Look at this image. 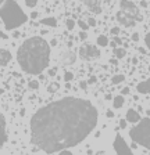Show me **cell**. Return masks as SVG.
<instances>
[{"mask_svg": "<svg viewBox=\"0 0 150 155\" xmlns=\"http://www.w3.org/2000/svg\"><path fill=\"white\" fill-rule=\"evenodd\" d=\"M0 38H2V39H7V35L4 32H2V31H0Z\"/></svg>", "mask_w": 150, "mask_h": 155, "instance_id": "obj_40", "label": "cell"}, {"mask_svg": "<svg viewBox=\"0 0 150 155\" xmlns=\"http://www.w3.org/2000/svg\"><path fill=\"white\" fill-rule=\"evenodd\" d=\"M2 4H3V2H0V6H2Z\"/></svg>", "mask_w": 150, "mask_h": 155, "instance_id": "obj_46", "label": "cell"}, {"mask_svg": "<svg viewBox=\"0 0 150 155\" xmlns=\"http://www.w3.org/2000/svg\"><path fill=\"white\" fill-rule=\"evenodd\" d=\"M57 75V68H50L49 69V76H56Z\"/></svg>", "mask_w": 150, "mask_h": 155, "instance_id": "obj_31", "label": "cell"}, {"mask_svg": "<svg viewBox=\"0 0 150 155\" xmlns=\"http://www.w3.org/2000/svg\"><path fill=\"white\" fill-rule=\"evenodd\" d=\"M131 93V90H129V87H124L122 90H121V96H127V94H129Z\"/></svg>", "mask_w": 150, "mask_h": 155, "instance_id": "obj_30", "label": "cell"}, {"mask_svg": "<svg viewBox=\"0 0 150 155\" xmlns=\"http://www.w3.org/2000/svg\"><path fill=\"white\" fill-rule=\"evenodd\" d=\"M75 25H77V22H75L74 19H71V18H68L67 21H65V26H67V29H68V31H74Z\"/></svg>", "mask_w": 150, "mask_h": 155, "instance_id": "obj_21", "label": "cell"}, {"mask_svg": "<svg viewBox=\"0 0 150 155\" xmlns=\"http://www.w3.org/2000/svg\"><path fill=\"white\" fill-rule=\"evenodd\" d=\"M129 137L134 143L150 150V118L140 119V123L135 125L129 130Z\"/></svg>", "mask_w": 150, "mask_h": 155, "instance_id": "obj_4", "label": "cell"}, {"mask_svg": "<svg viewBox=\"0 0 150 155\" xmlns=\"http://www.w3.org/2000/svg\"><path fill=\"white\" fill-rule=\"evenodd\" d=\"M0 19L7 31H14L28 21V15L17 2H3L0 6Z\"/></svg>", "mask_w": 150, "mask_h": 155, "instance_id": "obj_3", "label": "cell"}, {"mask_svg": "<svg viewBox=\"0 0 150 155\" xmlns=\"http://www.w3.org/2000/svg\"><path fill=\"white\" fill-rule=\"evenodd\" d=\"M38 15H39V13H38V11H32V13H31V18H38Z\"/></svg>", "mask_w": 150, "mask_h": 155, "instance_id": "obj_38", "label": "cell"}, {"mask_svg": "<svg viewBox=\"0 0 150 155\" xmlns=\"http://www.w3.org/2000/svg\"><path fill=\"white\" fill-rule=\"evenodd\" d=\"M114 55L118 60H121V58H124L125 55H127V50L122 47H117V48H114Z\"/></svg>", "mask_w": 150, "mask_h": 155, "instance_id": "obj_18", "label": "cell"}, {"mask_svg": "<svg viewBox=\"0 0 150 155\" xmlns=\"http://www.w3.org/2000/svg\"><path fill=\"white\" fill-rule=\"evenodd\" d=\"M86 24H88L89 26H96V19L93 18V17H90V18H88V21H86Z\"/></svg>", "mask_w": 150, "mask_h": 155, "instance_id": "obj_26", "label": "cell"}, {"mask_svg": "<svg viewBox=\"0 0 150 155\" xmlns=\"http://www.w3.org/2000/svg\"><path fill=\"white\" fill-rule=\"evenodd\" d=\"M140 6H142V7H147V6H149V3H147V2H140Z\"/></svg>", "mask_w": 150, "mask_h": 155, "instance_id": "obj_39", "label": "cell"}, {"mask_svg": "<svg viewBox=\"0 0 150 155\" xmlns=\"http://www.w3.org/2000/svg\"><path fill=\"white\" fill-rule=\"evenodd\" d=\"M146 115H147V116H149V118H150V108H149V110L146 111Z\"/></svg>", "mask_w": 150, "mask_h": 155, "instance_id": "obj_45", "label": "cell"}, {"mask_svg": "<svg viewBox=\"0 0 150 155\" xmlns=\"http://www.w3.org/2000/svg\"><path fill=\"white\" fill-rule=\"evenodd\" d=\"M113 147H114L115 154L117 155H134L132 151H131V148L128 147L127 141H125V140L122 139V136H120V134H117L114 137Z\"/></svg>", "mask_w": 150, "mask_h": 155, "instance_id": "obj_7", "label": "cell"}, {"mask_svg": "<svg viewBox=\"0 0 150 155\" xmlns=\"http://www.w3.org/2000/svg\"><path fill=\"white\" fill-rule=\"evenodd\" d=\"M99 112L85 98L64 97L36 111L31 118V141L46 154L78 145L95 130Z\"/></svg>", "mask_w": 150, "mask_h": 155, "instance_id": "obj_1", "label": "cell"}, {"mask_svg": "<svg viewBox=\"0 0 150 155\" xmlns=\"http://www.w3.org/2000/svg\"><path fill=\"white\" fill-rule=\"evenodd\" d=\"M136 90H138V93H140V94H149L150 93V78L143 82H140V83H138Z\"/></svg>", "mask_w": 150, "mask_h": 155, "instance_id": "obj_12", "label": "cell"}, {"mask_svg": "<svg viewBox=\"0 0 150 155\" xmlns=\"http://www.w3.org/2000/svg\"><path fill=\"white\" fill-rule=\"evenodd\" d=\"M17 61L20 68L26 74H42L50 61V45L40 36L26 39L18 47Z\"/></svg>", "mask_w": 150, "mask_h": 155, "instance_id": "obj_2", "label": "cell"}, {"mask_svg": "<svg viewBox=\"0 0 150 155\" xmlns=\"http://www.w3.org/2000/svg\"><path fill=\"white\" fill-rule=\"evenodd\" d=\"M125 104V98L124 96H121V94H118V96L113 97V107H114L115 110H120V108H122Z\"/></svg>", "mask_w": 150, "mask_h": 155, "instance_id": "obj_14", "label": "cell"}, {"mask_svg": "<svg viewBox=\"0 0 150 155\" xmlns=\"http://www.w3.org/2000/svg\"><path fill=\"white\" fill-rule=\"evenodd\" d=\"M96 43H97L99 47H107V46L110 45V42H108V39L106 35H99L97 39H96Z\"/></svg>", "mask_w": 150, "mask_h": 155, "instance_id": "obj_16", "label": "cell"}, {"mask_svg": "<svg viewBox=\"0 0 150 155\" xmlns=\"http://www.w3.org/2000/svg\"><path fill=\"white\" fill-rule=\"evenodd\" d=\"M63 79H64V81L68 83V82H71L72 79H74V74H72V72H70V71H67L64 74V78H63Z\"/></svg>", "mask_w": 150, "mask_h": 155, "instance_id": "obj_23", "label": "cell"}, {"mask_svg": "<svg viewBox=\"0 0 150 155\" xmlns=\"http://www.w3.org/2000/svg\"><path fill=\"white\" fill-rule=\"evenodd\" d=\"M145 45H146V47L150 50V32H147L146 36H145Z\"/></svg>", "mask_w": 150, "mask_h": 155, "instance_id": "obj_25", "label": "cell"}, {"mask_svg": "<svg viewBox=\"0 0 150 155\" xmlns=\"http://www.w3.org/2000/svg\"><path fill=\"white\" fill-rule=\"evenodd\" d=\"M11 58H13V55H11L10 50H7V48H0V67L9 65L11 61Z\"/></svg>", "mask_w": 150, "mask_h": 155, "instance_id": "obj_10", "label": "cell"}, {"mask_svg": "<svg viewBox=\"0 0 150 155\" xmlns=\"http://www.w3.org/2000/svg\"><path fill=\"white\" fill-rule=\"evenodd\" d=\"M40 24L45 26H52V28H56L57 26V19L54 17H46V18L40 19Z\"/></svg>", "mask_w": 150, "mask_h": 155, "instance_id": "obj_15", "label": "cell"}, {"mask_svg": "<svg viewBox=\"0 0 150 155\" xmlns=\"http://www.w3.org/2000/svg\"><path fill=\"white\" fill-rule=\"evenodd\" d=\"M25 6L28 8H33V7L38 6V2L36 0H25Z\"/></svg>", "mask_w": 150, "mask_h": 155, "instance_id": "obj_24", "label": "cell"}, {"mask_svg": "<svg viewBox=\"0 0 150 155\" xmlns=\"http://www.w3.org/2000/svg\"><path fill=\"white\" fill-rule=\"evenodd\" d=\"M79 89H81V90H86V89H88V82H85V81L79 82Z\"/></svg>", "mask_w": 150, "mask_h": 155, "instance_id": "obj_27", "label": "cell"}, {"mask_svg": "<svg viewBox=\"0 0 150 155\" xmlns=\"http://www.w3.org/2000/svg\"><path fill=\"white\" fill-rule=\"evenodd\" d=\"M138 148V145H136V143H134V144H132V150H136Z\"/></svg>", "mask_w": 150, "mask_h": 155, "instance_id": "obj_43", "label": "cell"}, {"mask_svg": "<svg viewBox=\"0 0 150 155\" xmlns=\"http://www.w3.org/2000/svg\"><path fill=\"white\" fill-rule=\"evenodd\" d=\"M78 54L84 61H95V60L100 58L101 51L97 46L90 45V43H84V45L79 47Z\"/></svg>", "mask_w": 150, "mask_h": 155, "instance_id": "obj_5", "label": "cell"}, {"mask_svg": "<svg viewBox=\"0 0 150 155\" xmlns=\"http://www.w3.org/2000/svg\"><path fill=\"white\" fill-rule=\"evenodd\" d=\"M120 11H122V13L127 14V15L131 17V18H134L135 21L142 19L139 17V10H138L136 4H135L134 2H127V0L120 2Z\"/></svg>", "mask_w": 150, "mask_h": 155, "instance_id": "obj_6", "label": "cell"}, {"mask_svg": "<svg viewBox=\"0 0 150 155\" xmlns=\"http://www.w3.org/2000/svg\"><path fill=\"white\" fill-rule=\"evenodd\" d=\"M59 89H60V84L57 83V82H52V83L47 86V91H49V93H56Z\"/></svg>", "mask_w": 150, "mask_h": 155, "instance_id": "obj_19", "label": "cell"}, {"mask_svg": "<svg viewBox=\"0 0 150 155\" xmlns=\"http://www.w3.org/2000/svg\"><path fill=\"white\" fill-rule=\"evenodd\" d=\"M118 33H120V28H118V26H114V28H111V35L117 36Z\"/></svg>", "mask_w": 150, "mask_h": 155, "instance_id": "obj_29", "label": "cell"}, {"mask_svg": "<svg viewBox=\"0 0 150 155\" xmlns=\"http://www.w3.org/2000/svg\"><path fill=\"white\" fill-rule=\"evenodd\" d=\"M106 116H107V118H114V112H113V110L106 111Z\"/></svg>", "mask_w": 150, "mask_h": 155, "instance_id": "obj_35", "label": "cell"}, {"mask_svg": "<svg viewBox=\"0 0 150 155\" xmlns=\"http://www.w3.org/2000/svg\"><path fill=\"white\" fill-rule=\"evenodd\" d=\"M96 82V76H90L89 78V81H88V84H93Z\"/></svg>", "mask_w": 150, "mask_h": 155, "instance_id": "obj_37", "label": "cell"}, {"mask_svg": "<svg viewBox=\"0 0 150 155\" xmlns=\"http://www.w3.org/2000/svg\"><path fill=\"white\" fill-rule=\"evenodd\" d=\"M28 86H29V89H31V90H38V89H39V82H38V81H35V79H33V81H29V83H28Z\"/></svg>", "mask_w": 150, "mask_h": 155, "instance_id": "obj_22", "label": "cell"}, {"mask_svg": "<svg viewBox=\"0 0 150 155\" xmlns=\"http://www.w3.org/2000/svg\"><path fill=\"white\" fill-rule=\"evenodd\" d=\"M77 25L82 29V32H86V31L89 29V25L86 24V21H84V19H79L78 22H77Z\"/></svg>", "mask_w": 150, "mask_h": 155, "instance_id": "obj_20", "label": "cell"}, {"mask_svg": "<svg viewBox=\"0 0 150 155\" xmlns=\"http://www.w3.org/2000/svg\"><path fill=\"white\" fill-rule=\"evenodd\" d=\"M59 61L61 65H74L75 61H77V55H75V53H72L71 50H64V51L60 53V58Z\"/></svg>", "mask_w": 150, "mask_h": 155, "instance_id": "obj_8", "label": "cell"}, {"mask_svg": "<svg viewBox=\"0 0 150 155\" xmlns=\"http://www.w3.org/2000/svg\"><path fill=\"white\" fill-rule=\"evenodd\" d=\"M113 42H114L115 43V46H120V45H122V40H121V39L120 38H118V36H114V40H113Z\"/></svg>", "mask_w": 150, "mask_h": 155, "instance_id": "obj_33", "label": "cell"}, {"mask_svg": "<svg viewBox=\"0 0 150 155\" xmlns=\"http://www.w3.org/2000/svg\"><path fill=\"white\" fill-rule=\"evenodd\" d=\"M118 123H120L121 129H125V127H127V120H125V119H120V122H118Z\"/></svg>", "mask_w": 150, "mask_h": 155, "instance_id": "obj_32", "label": "cell"}, {"mask_svg": "<svg viewBox=\"0 0 150 155\" xmlns=\"http://www.w3.org/2000/svg\"><path fill=\"white\" fill-rule=\"evenodd\" d=\"M124 81H125V76L122 74H117V75H114V76L111 78V83L113 84H120Z\"/></svg>", "mask_w": 150, "mask_h": 155, "instance_id": "obj_17", "label": "cell"}, {"mask_svg": "<svg viewBox=\"0 0 150 155\" xmlns=\"http://www.w3.org/2000/svg\"><path fill=\"white\" fill-rule=\"evenodd\" d=\"M125 120L129 123H138L140 122V115L139 112H138L136 110H132V108H129V110L127 111V114H125Z\"/></svg>", "mask_w": 150, "mask_h": 155, "instance_id": "obj_11", "label": "cell"}, {"mask_svg": "<svg viewBox=\"0 0 150 155\" xmlns=\"http://www.w3.org/2000/svg\"><path fill=\"white\" fill-rule=\"evenodd\" d=\"M117 21L121 24V25H124V26H127V28H129V26H135V21L134 18H131V17H128L127 14H124L122 11H118L117 13Z\"/></svg>", "mask_w": 150, "mask_h": 155, "instance_id": "obj_9", "label": "cell"}, {"mask_svg": "<svg viewBox=\"0 0 150 155\" xmlns=\"http://www.w3.org/2000/svg\"><path fill=\"white\" fill-rule=\"evenodd\" d=\"M149 104H150V101H149Z\"/></svg>", "mask_w": 150, "mask_h": 155, "instance_id": "obj_47", "label": "cell"}, {"mask_svg": "<svg viewBox=\"0 0 150 155\" xmlns=\"http://www.w3.org/2000/svg\"><path fill=\"white\" fill-rule=\"evenodd\" d=\"M59 155H74L71 151H68V150H63V151L59 152Z\"/></svg>", "mask_w": 150, "mask_h": 155, "instance_id": "obj_34", "label": "cell"}, {"mask_svg": "<svg viewBox=\"0 0 150 155\" xmlns=\"http://www.w3.org/2000/svg\"><path fill=\"white\" fill-rule=\"evenodd\" d=\"M86 38H88L86 32H81V33H79V39H81V40H86Z\"/></svg>", "mask_w": 150, "mask_h": 155, "instance_id": "obj_36", "label": "cell"}, {"mask_svg": "<svg viewBox=\"0 0 150 155\" xmlns=\"http://www.w3.org/2000/svg\"><path fill=\"white\" fill-rule=\"evenodd\" d=\"M13 36H14L15 39H17V38H20V32H14V33H13Z\"/></svg>", "mask_w": 150, "mask_h": 155, "instance_id": "obj_42", "label": "cell"}, {"mask_svg": "<svg viewBox=\"0 0 150 155\" xmlns=\"http://www.w3.org/2000/svg\"><path fill=\"white\" fill-rule=\"evenodd\" d=\"M106 100H113V96L111 94H106Z\"/></svg>", "mask_w": 150, "mask_h": 155, "instance_id": "obj_41", "label": "cell"}, {"mask_svg": "<svg viewBox=\"0 0 150 155\" xmlns=\"http://www.w3.org/2000/svg\"><path fill=\"white\" fill-rule=\"evenodd\" d=\"M85 6L90 10L92 13H95V14L101 13V3L100 2H92V0H89V2H85Z\"/></svg>", "mask_w": 150, "mask_h": 155, "instance_id": "obj_13", "label": "cell"}, {"mask_svg": "<svg viewBox=\"0 0 150 155\" xmlns=\"http://www.w3.org/2000/svg\"><path fill=\"white\" fill-rule=\"evenodd\" d=\"M50 45H52V46H56V45H57V40H52V43H50Z\"/></svg>", "mask_w": 150, "mask_h": 155, "instance_id": "obj_44", "label": "cell"}, {"mask_svg": "<svg viewBox=\"0 0 150 155\" xmlns=\"http://www.w3.org/2000/svg\"><path fill=\"white\" fill-rule=\"evenodd\" d=\"M131 38H132V40H134V42H139L140 36H139V33H138V32H134V33H132V36H131Z\"/></svg>", "mask_w": 150, "mask_h": 155, "instance_id": "obj_28", "label": "cell"}]
</instances>
